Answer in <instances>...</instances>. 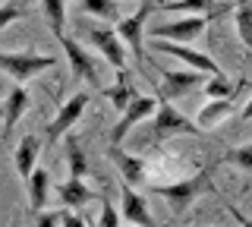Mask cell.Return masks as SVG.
<instances>
[{"label":"cell","mask_w":252,"mask_h":227,"mask_svg":"<svg viewBox=\"0 0 252 227\" xmlns=\"http://www.w3.org/2000/svg\"><path fill=\"white\" fill-rule=\"evenodd\" d=\"M202 193H215L211 167H202V170H195V174H189L183 180H173V183H152V195H158V199L167 202L173 218L183 215V211L192 205Z\"/></svg>","instance_id":"1"},{"label":"cell","mask_w":252,"mask_h":227,"mask_svg":"<svg viewBox=\"0 0 252 227\" xmlns=\"http://www.w3.org/2000/svg\"><path fill=\"white\" fill-rule=\"evenodd\" d=\"M173 136H202V127L192 123L186 114H180L167 98H158L155 114L148 117V139L152 142H164Z\"/></svg>","instance_id":"2"},{"label":"cell","mask_w":252,"mask_h":227,"mask_svg":"<svg viewBox=\"0 0 252 227\" xmlns=\"http://www.w3.org/2000/svg\"><path fill=\"white\" fill-rule=\"evenodd\" d=\"M57 60L51 54H35V51H0V73L13 82L26 85L29 79L41 76L44 69H51Z\"/></svg>","instance_id":"3"},{"label":"cell","mask_w":252,"mask_h":227,"mask_svg":"<svg viewBox=\"0 0 252 227\" xmlns=\"http://www.w3.org/2000/svg\"><path fill=\"white\" fill-rule=\"evenodd\" d=\"M155 13V3L152 0H142V6L132 16H120L117 19V29L114 32L120 35V41L129 48V54L136 57L139 66H145V26H148V16Z\"/></svg>","instance_id":"4"},{"label":"cell","mask_w":252,"mask_h":227,"mask_svg":"<svg viewBox=\"0 0 252 227\" xmlns=\"http://www.w3.org/2000/svg\"><path fill=\"white\" fill-rule=\"evenodd\" d=\"M215 19H220L218 13H183L180 19L164 22V26H145V35L167 38V41H192V38H199Z\"/></svg>","instance_id":"5"},{"label":"cell","mask_w":252,"mask_h":227,"mask_svg":"<svg viewBox=\"0 0 252 227\" xmlns=\"http://www.w3.org/2000/svg\"><path fill=\"white\" fill-rule=\"evenodd\" d=\"M57 41H60V48H63V54H66V60H69V73H73L76 79L89 82L92 89H101V60L94 57L92 51H85L79 38L66 35V32H63Z\"/></svg>","instance_id":"6"},{"label":"cell","mask_w":252,"mask_h":227,"mask_svg":"<svg viewBox=\"0 0 252 227\" xmlns=\"http://www.w3.org/2000/svg\"><path fill=\"white\" fill-rule=\"evenodd\" d=\"M85 107H89V95H85V92H76L73 98H66V101L60 104V111L54 114V120L47 123L44 142L54 145V142H60L63 136H69V130L79 123V117L85 114Z\"/></svg>","instance_id":"7"},{"label":"cell","mask_w":252,"mask_h":227,"mask_svg":"<svg viewBox=\"0 0 252 227\" xmlns=\"http://www.w3.org/2000/svg\"><path fill=\"white\" fill-rule=\"evenodd\" d=\"M155 104H158V98H152V95H139V92H136V98H132L129 104L120 111V120L114 123V130H110V142L120 145L123 139L129 136L132 127H139L142 120H148V117L155 114Z\"/></svg>","instance_id":"8"},{"label":"cell","mask_w":252,"mask_h":227,"mask_svg":"<svg viewBox=\"0 0 252 227\" xmlns=\"http://www.w3.org/2000/svg\"><path fill=\"white\" fill-rule=\"evenodd\" d=\"M161 89H158V98H167V101H173V98H186V95H192L195 89L205 82L202 79V69H161Z\"/></svg>","instance_id":"9"},{"label":"cell","mask_w":252,"mask_h":227,"mask_svg":"<svg viewBox=\"0 0 252 227\" xmlns=\"http://www.w3.org/2000/svg\"><path fill=\"white\" fill-rule=\"evenodd\" d=\"M152 51H161V54H167V57H173V60H183L186 66L202 69V73H208V76H211V73H220V66L208 57V54H202V51L189 48L186 41H167V38H152Z\"/></svg>","instance_id":"10"},{"label":"cell","mask_w":252,"mask_h":227,"mask_svg":"<svg viewBox=\"0 0 252 227\" xmlns=\"http://www.w3.org/2000/svg\"><path fill=\"white\" fill-rule=\"evenodd\" d=\"M92 48L101 51V60H107L114 69H126V44L120 41V35L114 29H89L85 32Z\"/></svg>","instance_id":"11"},{"label":"cell","mask_w":252,"mask_h":227,"mask_svg":"<svg viewBox=\"0 0 252 227\" xmlns=\"http://www.w3.org/2000/svg\"><path fill=\"white\" fill-rule=\"evenodd\" d=\"M107 155H110V161L117 164V170H120L123 183L136 186V190L148 183V161H145V158H136V155L123 152V148H120V145H114V142H110Z\"/></svg>","instance_id":"12"},{"label":"cell","mask_w":252,"mask_h":227,"mask_svg":"<svg viewBox=\"0 0 252 227\" xmlns=\"http://www.w3.org/2000/svg\"><path fill=\"white\" fill-rule=\"evenodd\" d=\"M120 218L129 224H142V227H155V218L148 211V202L136 186L120 183Z\"/></svg>","instance_id":"13"},{"label":"cell","mask_w":252,"mask_h":227,"mask_svg":"<svg viewBox=\"0 0 252 227\" xmlns=\"http://www.w3.org/2000/svg\"><path fill=\"white\" fill-rule=\"evenodd\" d=\"M243 92H246V79L236 82V92H233L230 98H208V104H202V111H199V117H195V123H199L202 130H208V127H215V123L227 120V117L233 114V107H236V101H240Z\"/></svg>","instance_id":"14"},{"label":"cell","mask_w":252,"mask_h":227,"mask_svg":"<svg viewBox=\"0 0 252 227\" xmlns=\"http://www.w3.org/2000/svg\"><path fill=\"white\" fill-rule=\"evenodd\" d=\"M3 98H6V101H3V132H0V136L6 139V136L13 132L16 123L26 117L29 104H32V95L26 92V85H22V82H16V85H10V92H6Z\"/></svg>","instance_id":"15"},{"label":"cell","mask_w":252,"mask_h":227,"mask_svg":"<svg viewBox=\"0 0 252 227\" xmlns=\"http://www.w3.org/2000/svg\"><path fill=\"white\" fill-rule=\"evenodd\" d=\"M155 10H164V13H218V16H227V13H233V3H218V0H161V3H155Z\"/></svg>","instance_id":"16"},{"label":"cell","mask_w":252,"mask_h":227,"mask_svg":"<svg viewBox=\"0 0 252 227\" xmlns=\"http://www.w3.org/2000/svg\"><path fill=\"white\" fill-rule=\"evenodd\" d=\"M94 199H98V195H94V190L85 186V177H69L66 183L57 186V202L66 205V208H82Z\"/></svg>","instance_id":"17"},{"label":"cell","mask_w":252,"mask_h":227,"mask_svg":"<svg viewBox=\"0 0 252 227\" xmlns=\"http://www.w3.org/2000/svg\"><path fill=\"white\" fill-rule=\"evenodd\" d=\"M38 155H41V139L32 136V132H29V136H22V139H19V145H16V152H13L16 174H19L22 180H29V174L35 170Z\"/></svg>","instance_id":"18"},{"label":"cell","mask_w":252,"mask_h":227,"mask_svg":"<svg viewBox=\"0 0 252 227\" xmlns=\"http://www.w3.org/2000/svg\"><path fill=\"white\" fill-rule=\"evenodd\" d=\"M101 95H104L117 111H123L132 98H136V89H132V79H129V69H117V82L114 85H101Z\"/></svg>","instance_id":"19"},{"label":"cell","mask_w":252,"mask_h":227,"mask_svg":"<svg viewBox=\"0 0 252 227\" xmlns=\"http://www.w3.org/2000/svg\"><path fill=\"white\" fill-rule=\"evenodd\" d=\"M29 202H32V208H44L47 205V195H51V174H47L44 167H38L35 164V170L29 174Z\"/></svg>","instance_id":"20"},{"label":"cell","mask_w":252,"mask_h":227,"mask_svg":"<svg viewBox=\"0 0 252 227\" xmlns=\"http://www.w3.org/2000/svg\"><path fill=\"white\" fill-rule=\"evenodd\" d=\"M233 26L246 51H252V0H233Z\"/></svg>","instance_id":"21"},{"label":"cell","mask_w":252,"mask_h":227,"mask_svg":"<svg viewBox=\"0 0 252 227\" xmlns=\"http://www.w3.org/2000/svg\"><path fill=\"white\" fill-rule=\"evenodd\" d=\"M82 13L101 19V22H117L123 16L120 13V0H82Z\"/></svg>","instance_id":"22"},{"label":"cell","mask_w":252,"mask_h":227,"mask_svg":"<svg viewBox=\"0 0 252 227\" xmlns=\"http://www.w3.org/2000/svg\"><path fill=\"white\" fill-rule=\"evenodd\" d=\"M41 10L47 16V26H51L54 38H60L66 32V0H41Z\"/></svg>","instance_id":"23"},{"label":"cell","mask_w":252,"mask_h":227,"mask_svg":"<svg viewBox=\"0 0 252 227\" xmlns=\"http://www.w3.org/2000/svg\"><path fill=\"white\" fill-rule=\"evenodd\" d=\"M35 221L41 224V227H51V224H73V227H82L85 221L76 215V208H66V205H60V211H41L38 208L35 211Z\"/></svg>","instance_id":"24"},{"label":"cell","mask_w":252,"mask_h":227,"mask_svg":"<svg viewBox=\"0 0 252 227\" xmlns=\"http://www.w3.org/2000/svg\"><path fill=\"white\" fill-rule=\"evenodd\" d=\"M233 92H236V82H230V76H224V73H211V79L202 82L205 98H230Z\"/></svg>","instance_id":"25"},{"label":"cell","mask_w":252,"mask_h":227,"mask_svg":"<svg viewBox=\"0 0 252 227\" xmlns=\"http://www.w3.org/2000/svg\"><path fill=\"white\" fill-rule=\"evenodd\" d=\"M220 164H233V167H240V170H246V174H252V142L236 145V148H227V155L220 158Z\"/></svg>","instance_id":"26"},{"label":"cell","mask_w":252,"mask_h":227,"mask_svg":"<svg viewBox=\"0 0 252 227\" xmlns=\"http://www.w3.org/2000/svg\"><path fill=\"white\" fill-rule=\"evenodd\" d=\"M66 161H69V177H85L89 174V161H85V152L79 148L76 139L66 142Z\"/></svg>","instance_id":"27"},{"label":"cell","mask_w":252,"mask_h":227,"mask_svg":"<svg viewBox=\"0 0 252 227\" xmlns=\"http://www.w3.org/2000/svg\"><path fill=\"white\" fill-rule=\"evenodd\" d=\"M29 16V3H22V0H3L0 3V29L13 26L16 19H26Z\"/></svg>","instance_id":"28"},{"label":"cell","mask_w":252,"mask_h":227,"mask_svg":"<svg viewBox=\"0 0 252 227\" xmlns=\"http://www.w3.org/2000/svg\"><path fill=\"white\" fill-rule=\"evenodd\" d=\"M98 221L104 224V227H114V224H120L123 218H120V211H117L114 205H110V202H104V199H101V215H98Z\"/></svg>","instance_id":"29"},{"label":"cell","mask_w":252,"mask_h":227,"mask_svg":"<svg viewBox=\"0 0 252 227\" xmlns=\"http://www.w3.org/2000/svg\"><path fill=\"white\" fill-rule=\"evenodd\" d=\"M240 120H252V98L243 104V111H240Z\"/></svg>","instance_id":"30"},{"label":"cell","mask_w":252,"mask_h":227,"mask_svg":"<svg viewBox=\"0 0 252 227\" xmlns=\"http://www.w3.org/2000/svg\"><path fill=\"white\" fill-rule=\"evenodd\" d=\"M6 92H10V82H6V76L0 73V95H6Z\"/></svg>","instance_id":"31"}]
</instances>
